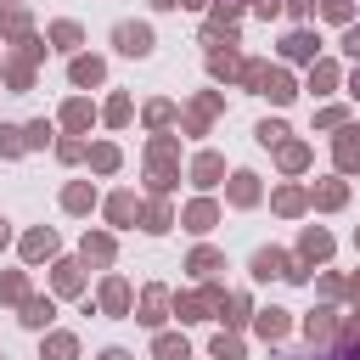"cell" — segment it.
<instances>
[{
    "label": "cell",
    "mask_w": 360,
    "mask_h": 360,
    "mask_svg": "<svg viewBox=\"0 0 360 360\" xmlns=\"http://www.w3.org/2000/svg\"><path fill=\"white\" fill-rule=\"evenodd\" d=\"M253 276H259V281H270V276H287V281H304L309 270H298V264H292V259H287L281 248H259V253H253Z\"/></svg>",
    "instance_id": "6da1fadb"
},
{
    "label": "cell",
    "mask_w": 360,
    "mask_h": 360,
    "mask_svg": "<svg viewBox=\"0 0 360 360\" xmlns=\"http://www.w3.org/2000/svg\"><path fill=\"white\" fill-rule=\"evenodd\" d=\"M112 45H118L124 56H152V28H146V22H118V28H112Z\"/></svg>",
    "instance_id": "7a4b0ae2"
},
{
    "label": "cell",
    "mask_w": 360,
    "mask_h": 360,
    "mask_svg": "<svg viewBox=\"0 0 360 360\" xmlns=\"http://www.w3.org/2000/svg\"><path fill=\"white\" fill-rule=\"evenodd\" d=\"M315 45H321V39H315L309 28H292V34L281 39V56H292V62H315Z\"/></svg>",
    "instance_id": "3957f363"
},
{
    "label": "cell",
    "mask_w": 360,
    "mask_h": 360,
    "mask_svg": "<svg viewBox=\"0 0 360 360\" xmlns=\"http://www.w3.org/2000/svg\"><path fill=\"white\" fill-rule=\"evenodd\" d=\"M214 112H219V96H197V101L186 107V129H191V135H202Z\"/></svg>",
    "instance_id": "277c9868"
},
{
    "label": "cell",
    "mask_w": 360,
    "mask_h": 360,
    "mask_svg": "<svg viewBox=\"0 0 360 360\" xmlns=\"http://www.w3.org/2000/svg\"><path fill=\"white\" fill-rule=\"evenodd\" d=\"M101 309H107V315H124V309H129V287H124L118 276L101 281Z\"/></svg>",
    "instance_id": "5b68a950"
},
{
    "label": "cell",
    "mask_w": 360,
    "mask_h": 360,
    "mask_svg": "<svg viewBox=\"0 0 360 360\" xmlns=\"http://www.w3.org/2000/svg\"><path fill=\"white\" fill-rule=\"evenodd\" d=\"M231 202H236V208L259 202V174H248V169H242V174H231Z\"/></svg>",
    "instance_id": "8992f818"
},
{
    "label": "cell",
    "mask_w": 360,
    "mask_h": 360,
    "mask_svg": "<svg viewBox=\"0 0 360 360\" xmlns=\"http://www.w3.org/2000/svg\"><path fill=\"white\" fill-rule=\"evenodd\" d=\"M62 208H68V214H90V208H96V186H84V180L68 186V191H62Z\"/></svg>",
    "instance_id": "52a82bcc"
},
{
    "label": "cell",
    "mask_w": 360,
    "mask_h": 360,
    "mask_svg": "<svg viewBox=\"0 0 360 360\" xmlns=\"http://www.w3.org/2000/svg\"><path fill=\"white\" fill-rule=\"evenodd\" d=\"M163 309H169V292H163V287H146V292H141V321H146V326H158V321H163Z\"/></svg>",
    "instance_id": "ba28073f"
},
{
    "label": "cell",
    "mask_w": 360,
    "mask_h": 360,
    "mask_svg": "<svg viewBox=\"0 0 360 360\" xmlns=\"http://www.w3.org/2000/svg\"><path fill=\"white\" fill-rule=\"evenodd\" d=\"M208 73L214 79H231V73H242V56L225 45V51H208Z\"/></svg>",
    "instance_id": "9c48e42d"
},
{
    "label": "cell",
    "mask_w": 360,
    "mask_h": 360,
    "mask_svg": "<svg viewBox=\"0 0 360 360\" xmlns=\"http://www.w3.org/2000/svg\"><path fill=\"white\" fill-rule=\"evenodd\" d=\"M219 174H225V163H219L214 152H202V158L191 163V180H197V186H219Z\"/></svg>",
    "instance_id": "30bf717a"
},
{
    "label": "cell",
    "mask_w": 360,
    "mask_h": 360,
    "mask_svg": "<svg viewBox=\"0 0 360 360\" xmlns=\"http://www.w3.org/2000/svg\"><path fill=\"white\" fill-rule=\"evenodd\" d=\"M180 219H186V231H208V225H214V219H219V208H214V202H208V197H202V202H191V208H186V214H180Z\"/></svg>",
    "instance_id": "8fae6325"
},
{
    "label": "cell",
    "mask_w": 360,
    "mask_h": 360,
    "mask_svg": "<svg viewBox=\"0 0 360 360\" xmlns=\"http://www.w3.org/2000/svg\"><path fill=\"white\" fill-rule=\"evenodd\" d=\"M101 56H73V84H101Z\"/></svg>",
    "instance_id": "7c38bea8"
},
{
    "label": "cell",
    "mask_w": 360,
    "mask_h": 360,
    "mask_svg": "<svg viewBox=\"0 0 360 360\" xmlns=\"http://www.w3.org/2000/svg\"><path fill=\"white\" fill-rule=\"evenodd\" d=\"M135 214H141V202H135V197H129V191H118V197H112V202H107V219H112V225H129V219H135Z\"/></svg>",
    "instance_id": "4fadbf2b"
},
{
    "label": "cell",
    "mask_w": 360,
    "mask_h": 360,
    "mask_svg": "<svg viewBox=\"0 0 360 360\" xmlns=\"http://www.w3.org/2000/svg\"><path fill=\"white\" fill-rule=\"evenodd\" d=\"M22 253H28V259H51V253H56V236H51V231H28V236H22Z\"/></svg>",
    "instance_id": "5bb4252c"
},
{
    "label": "cell",
    "mask_w": 360,
    "mask_h": 360,
    "mask_svg": "<svg viewBox=\"0 0 360 360\" xmlns=\"http://www.w3.org/2000/svg\"><path fill=\"white\" fill-rule=\"evenodd\" d=\"M298 253H304V259H326V253H332V236L309 225V231H304V242H298Z\"/></svg>",
    "instance_id": "9a60e30c"
},
{
    "label": "cell",
    "mask_w": 360,
    "mask_h": 360,
    "mask_svg": "<svg viewBox=\"0 0 360 360\" xmlns=\"http://www.w3.org/2000/svg\"><path fill=\"white\" fill-rule=\"evenodd\" d=\"M360 163V129H343L338 135V169H354Z\"/></svg>",
    "instance_id": "2e32d148"
},
{
    "label": "cell",
    "mask_w": 360,
    "mask_h": 360,
    "mask_svg": "<svg viewBox=\"0 0 360 360\" xmlns=\"http://www.w3.org/2000/svg\"><path fill=\"white\" fill-rule=\"evenodd\" d=\"M45 360H79V343H73L68 332H51V338H45Z\"/></svg>",
    "instance_id": "e0dca14e"
},
{
    "label": "cell",
    "mask_w": 360,
    "mask_h": 360,
    "mask_svg": "<svg viewBox=\"0 0 360 360\" xmlns=\"http://www.w3.org/2000/svg\"><path fill=\"white\" fill-rule=\"evenodd\" d=\"M0 34H11V39H28V11H22V6L0 11Z\"/></svg>",
    "instance_id": "ac0fdd59"
},
{
    "label": "cell",
    "mask_w": 360,
    "mask_h": 360,
    "mask_svg": "<svg viewBox=\"0 0 360 360\" xmlns=\"http://www.w3.org/2000/svg\"><path fill=\"white\" fill-rule=\"evenodd\" d=\"M281 332H287V309H276V304L259 309V338H281Z\"/></svg>",
    "instance_id": "d6986e66"
},
{
    "label": "cell",
    "mask_w": 360,
    "mask_h": 360,
    "mask_svg": "<svg viewBox=\"0 0 360 360\" xmlns=\"http://www.w3.org/2000/svg\"><path fill=\"white\" fill-rule=\"evenodd\" d=\"M90 118H96L90 101H68V107H62V124H68V129H90Z\"/></svg>",
    "instance_id": "ffe728a7"
},
{
    "label": "cell",
    "mask_w": 360,
    "mask_h": 360,
    "mask_svg": "<svg viewBox=\"0 0 360 360\" xmlns=\"http://www.w3.org/2000/svg\"><path fill=\"white\" fill-rule=\"evenodd\" d=\"M79 287H84L79 264H73V259H62V264H56V292H79Z\"/></svg>",
    "instance_id": "44dd1931"
},
{
    "label": "cell",
    "mask_w": 360,
    "mask_h": 360,
    "mask_svg": "<svg viewBox=\"0 0 360 360\" xmlns=\"http://www.w3.org/2000/svg\"><path fill=\"white\" fill-rule=\"evenodd\" d=\"M51 321V298H22V326H45Z\"/></svg>",
    "instance_id": "7402d4cb"
},
{
    "label": "cell",
    "mask_w": 360,
    "mask_h": 360,
    "mask_svg": "<svg viewBox=\"0 0 360 360\" xmlns=\"http://www.w3.org/2000/svg\"><path fill=\"white\" fill-rule=\"evenodd\" d=\"M304 332H309V343H315V338H332V332H338V321H332V309H315V315L304 321Z\"/></svg>",
    "instance_id": "603a6c76"
},
{
    "label": "cell",
    "mask_w": 360,
    "mask_h": 360,
    "mask_svg": "<svg viewBox=\"0 0 360 360\" xmlns=\"http://www.w3.org/2000/svg\"><path fill=\"white\" fill-rule=\"evenodd\" d=\"M152 354H158V360H186L191 349H186V338H169V332H163V338L152 343Z\"/></svg>",
    "instance_id": "cb8c5ba5"
},
{
    "label": "cell",
    "mask_w": 360,
    "mask_h": 360,
    "mask_svg": "<svg viewBox=\"0 0 360 360\" xmlns=\"http://www.w3.org/2000/svg\"><path fill=\"white\" fill-rule=\"evenodd\" d=\"M332 84H338V68H332V62H315V68H309V90L321 96V90H332Z\"/></svg>",
    "instance_id": "d4e9b609"
},
{
    "label": "cell",
    "mask_w": 360,
    "mask_h": 360,
    "mask_svg": "<svg viewBox=\"0 0 360 360\" xmlns=\"http://www.w3.org/2000/svg\"><path fill=\"white\" fill-rule=\"evenodd\" d=\"M309 163V146L304 141H281V169H304Z\"/></svg>",
    "instance_id": "484cf974"
},
{
    "label": "cell",
    "mask_w": 360,
    "mask_h": 360,
    "mask_svg": "<svg viewBox=\"0 0 360 360\" xmlns=\"http://www.w3.org/2000/svg\"><path fill=\"white\" fill-rule=\"evenodd\" d=\"M84 259L107 264V259H112V236H101V231H96V236H84Z\"/></svg>",
    "instance_id": "4316f807"
},
{
    "label": "cell",
    "mask_w": 360,
    "mask_h": 360,
    "mask_svg": "<svg viewBox=\"0 0 360 360\" xmlns=\"http://www.w3.org/2000/svg\"><path fill=\"white\" fill-rule=\"evenodd\" d=\"M186 270H191V276H214V270H219V253H214V248H197Z\"/></svg>",
    "instance_id": "83f0119b"
},
{
    "label": "cell",
    "mask_w": 360,
    "mask_h": 360,
    "mask_svg": "<svg viewBox=\"0 0 360 360\" xmlns=\"http://www.w3.org/2000/svg\"><path fill=\"white\" fill-rule=\"evenodd\" d=\"M214 360H242V338L236 332H219L214 338Z\"/></svg>",
    "instance_id": "f1b7e54d"
},
{
    "label": "cell",
    "mask_w": 360,
    "mask_h": 360,
    "mask_svg": "<svg viewBox=\"0 0 360 360\" xmlns=\"http://www.w3.org/2000/svg\"><path fill=\"white\" fill-rule=\"evenodd\" d=\"M51 45L73 51V45H79V22H51Z\"/></svg>",
    "instance_id": "f546056e"
},
{
    "label": "cell",
    "mask_w": 360,
    "mask_h": 360,
    "mask_svg": "<svg viewBox=\"0 0 360 360\" xmlns=\"http://www.w3.org/2000/svg\"><path fill=\"white\" fill-rule=\"evenodd\" d=\"M90 169L112 174V169H118V146H90Z\"/></svg>",
    "instance_id": "4dcf8cb0"
},
{
    "label": "cell",
    "mask_w": 360,
    "mask_h": 360,
    "mask_svg": "<svg viewBox=\"0 0 360 360\" xmlns=\"http://www.w3.org/2000/svg\"><path fill=\"white\" fill-rule=\"evenodd\" d=\"M315 202H321V208H338V202H343V180H321V186H315Z\"/></svg>",
    "instance_id": "1f68e13d"
},
{
    "label": "cell",
    "mask_w": 360,
    "mask_h": 360,
    "mask_svg": "<svg viewBox=\"0 0 360 360\" xmlns=\"http://www.w3.org/2000/svg\"><path fill=\"white\" fill-rule=\"evenodd\" d=\"M219 315H225L231 326H236V321H248V298H242V292H231V298H219Z\"/></svg>",
    "instance_id": "d6a6232c"
},
{
    "label": "cell",
    "mask_w": 360,
    "mask_h": 360,
    "mask_svg": "<svg viewBox=\"0 0 360 360\" xmlns=\"http://www.w3.org/2000/svg\"><path fill=\"white\" fill-rule=\"evenodd\" d=\"M259 141H264V146H281V141H287V124H281V118H264V124H259Z\"/></svg>",
    "instance_id": "836d02e7"
},
{
    "label": "cell",
    "mask_w": 360,
    "mask_h": 360,
    "mask_svg": "<svg viewBox=\"0 0 360 360\" xmlns=\"http://www.w3.org/2000/svg\"><path fill=\"white\" fill-rule=\"evenodd\" d=\"M276 208H281V214H298V208H304V191H298V186H281V191H276Z\"/></svg>",
    "instance_id": "e575fe53"
},
{
    "label": "cell",
    "mask_w": 360,
    "mask_h": 360,
    "mask_svg": "<svg viewBox=\"0 0 360 360\" xmlns=\"http://www.w3.org/2000/svg\"><path fill=\"white\" fill-rule=\"evenodd\" d=\"M0 298L22 304V298H28V281H22V276H0Z\"/></svg>",
    "instance_id": "d590c367"
},
{
    "label": "cell",
    "mask_w": 360,
    "mask_h": 360,
    "mask_svg": "<svg viewBox=\"0 0 360 360\" xmlns=\"http://www.w3.org/2000/svg\"><path fill=\"white\" fill-rule=\"evenodd\" d=\"M169 225H174V214H169L163 202H152V208H146V231H169Z\"/></svg>",
    "instance_id": "8d00e7d4"
},
{
    "label": "cell",
    "mask_w": 360,
    "mask_h": 360,
    "mask_svg": "<svg viewBox=\"0 0 360 360\" xmlns=\"http://www.w3.org/2000/svg\"><path fill=\"white\" fill-rule=\"evenodd\" d=\"M321 11H326L332 22H349V17H354V6H349V0H321Z\"/></svg>",
    "instance_id": "74e56055"
},
{
    "label": "cell",
    "mask_w": 360,
    "mask_h": 360,
    "mask_svg": "<svg viewBox=\"0 0 360 360\" xmlns=\"http://www.w3.org/2000/svg\"><path fill=\"white\" fill-rule=\"evenodd\" d=\"M107 124H129V96H112L107 101Z\"/></svg>",
    "instance_id": "f35d334b"
},
{
    "label": "cell",
    "mask_w": 360,
    "mask_h": 360,
    "mask_svg": "<svg viewBox=\"0 0 360 360\" xmlns=\"http://www.w3.org/2000/svg\"><path fill=\"white\" fill-rule=\"evenodd\" d=\"M169 118H174V107H169V101H152V107H146V124H152V129H163Z\"/></svg>",
    "instance_id": "ab89813d"
},
{
    "label": "cell",
    "mask_w": 360,
    "mask_h": 360,
    "mask_svg": "<svg viewBox=\"0 0 360 360\" xmlns=\"http://www.w3.org/2000/svg\"><path fill=\"white\" fill-rule=\"evenodd\" d=\"M22 146H28V141H22V129H0V152H6V158H17Z\"/></svg>",
    "instance_id": "60d3db41"
},
{
    "label": "cell",
    "mask_w": 360,
    "mask_h": 360,
    "mask_svg": "<svg viewBox=\"0 0 360 360\" xmlns=\"http://www.w3.org/2000/svg\"><path fill=\"white\" fill-rule=\"evenodd\" d=\"M315 124H321V129H343V107H321Z\"/></svg>",
    "instance_id": "b9f144b4"
},
{
    "label": "cell",
    "mask_w": 360,
    "mask_h": 360,
    "mask_svg": "<svg viewBox=\"0 0 360 360\" xmlns=\"http://www.w3.org/2000/svg\"><path fill=\"white\" fill-rule=\"evenodd\" d=\"M22 141H28V146H45V141H51V124H45V118H39V124H28V129H22Z\"/></svg>",
    "instance_id": "7bdbcfd3"
},
{
    "label": "cell",
    "mask_w": 360,
    "mask_h": 360,
    "mask_svg": "<svg viewBox=\"0 0 360 360\" xmlns=\"http://www.w3.org/2000/svg\"><path fill=\"white\" fill-rule=\"evenodd\" d=\"M281 6H287L292 17H309V11H315V0H281Z\"/></svg>",
    "instance_id": "ee69618b"
},
{
    "label": "cell",
    "mask_w": 360,
    "mask_h": 360,
    "mask_svg": "<svg viewBox=\"0 0 360 360\" xmlns=\"http://www.w3.org/2000/svg\"><path fill=\"white\" fill-rule=\"evenodd\" d=\"M343 51H349V56H360V28H349V34H343Z\"/></svg>",
    "instance_id": "f6af8a7d"
},
{
    "label": "cell",
    "mask_w": 360,
    "mask_h": 360,
    "mask_svg": "<svg viewBox=\"0 0 360 360\" xmlns=\"http://www.w3.org/2000/svg\"><path fill=\"white\" fill-rule=\"evenodd\" d=\"M253 11H259V17H276V11H281V0H253Z\"/></svg>",
    "instance_id": "bcb514c9"
},
{
    "label": "cell",
    "mask_w": 360,
    "mask_h": 360,
    "mask_svg": "<svg viewBox=\"0 0 360 360\" xmlns=\"http://www.w3.org/2000/svg\"><path fill=\"white\" fill-rule=\"evenodd\" d=\"M101 360H129V354H124V349H107V354H101Z\"/></svg>",
    "instance_id": "7dc6e473"
},
{
    "label": "cell",
    "mask_w": 360,
    "mask_h": 360,
    "mask_svg": "<svg viewBox=\"0 0 360 360\" xmlns=\"http://www.w3.org/2000/svg\"><path fill=\"white\" fill-rule=\"evenodd\" d=\"M6 242H11V231H6V219H0V248H6Z\"/></svg>",
    "instance_id": "c3c4849f"
},
{
    "label": "cell",
    "mask_w": 360,
    "mask_h": 360,
    "mask_svg": "<svg viewBox=\"0 0 360 360\" xmlns=\"http://www.w3.org/2000/svg\"><path fill=\"white\" fill-rule=\"evenodd\" d=\"M349 292H354V298H360V276H354V281H349Z\"/></svg>",
    "instance_id": "681fc988"
},
{
    "label": "cell",
    "mask_w": 360,
    "mask_h": 360,
    "mask_svg": "<svg viewBox=\"0 0 360 360\" xmlns=\"http://www.w3.org/2000/svg\"><path fill=\"white\" fill-rule=\"evenodd\" d=\"M349 90H354V96H360V73H354V84H349Z\"/></svg>",
    "instance_id": "f907efd6"
},
{
    "label": "cell",
    "mask_w": 360,
    "mask_h": 360,
    "mask_svg": "<svg viewBox=\"0 0 360 360\" xmlns=\"http://www.w3.org/2000/svg\"><path fill=\"white\" fill-rule=\"evenodd\" d=\"M354 242H360V236H354Z\"/></svg>",
    "instance_id": "816d5d0a"
}]
</instances>
